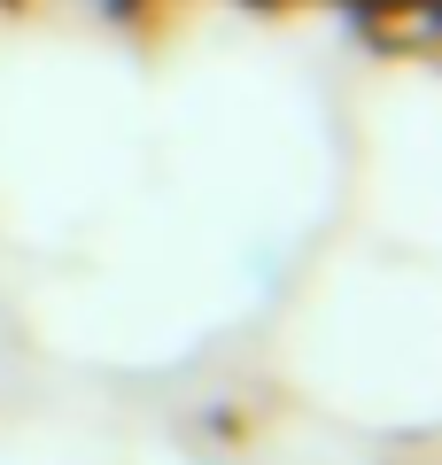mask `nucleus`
<instances>
[{"label": "nucleus", "instance_id": "nucleus-1", "mask_svg": "<svg viewBox=\"0 0 442 465\" xmlns=\"http://www.w3.org/2000/svg\"><path fill=\"white\" fill-rule=\"evenodd\" d=\"M24 8H55V16H125L132 0H24Z\"/></svg>", "mask_w": 442, "mask_h": 465}]
</instances>
